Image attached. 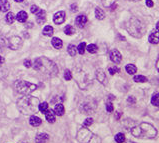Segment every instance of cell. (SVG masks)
I'll return each mask as SVG.
<instances>
[{"label": "cell", "instance_id": "obj_26", "mask_svg": "<svg viewBox=\"0 0 159 143\" xmlns=\"http://www.w3.org/2000/svg\"><path fill=\"white\" fill-rule=\"evenodd\" d=\"M14 20H15V16H14V14L12 12H8L6 14V17H5L6 23H8V24H12V23L14 22Z\"/></svg>", "mask_w": 159, "mask_h": 143}, {"label": "cell", "instance_id": "obj_43", "mask_svg": "<svg viewBox=\"0 0 159 143\" xmlns=\"http://www.w3.org/2000/svg\"><path fill=\"white\" fill-rule=\"evenodd\" d=\"M4 62H5V59H4V57H2V56L0 55V67H1V65L3 64Z\"/></svg>", "mask_w": 159, "mask_h": 143}, {"label": "cell", "instance_id": "obj_32", "mask_svg": "<svg viewBox=\"0 0 159 143\" xmlns=\"http://www.w3.org/2000/svg\"><path fill=\"white\" fill-rule=\"evenodd\" d=\"M97 46L95 45V44H89V45L87 46V51L89 53H92V54H94V53L97 52Z\"/></svg>", "mask_w": 159, "mask_h": 143}, {"label": "cell", "instance_id": "obj_1", "mask_svg": "<svg viewBox=\"0 0 159 143\" xmlns=\"http://www.w3.org/2000/svg\"><path fill=\"white\" fill-rule=\"evenodd\" d=\"M39 104H40V101L38 98L28 95L20 98L17 101L18 109L25 115H33L34 113H36L39 110Z\"/></svg>", "mask_w": 159, "mask_h": 143}, {"label": "cell", "instance_id": "obj_46", "mask_svg": "<svg viewBox=\"0 0 159 143\" xmlns=\"http://www.w3.org/2000/svg\"><path fill=\"white\" fill-rule=\"evenodd\" d=\"M120 115H121L120 112H117V114H116V119H119V117H120Z\"/></svg>", "mask_w": 159, "mask_h": 143}, {"label": "cell", "instance_id": "obj_16", "mask_svg": "<svg viewBox=\"0 0 159 143\" xmlns=\"http://www.w3.org/2000/svg\"><path fill=\"white\" fill-rule=\"evenodd\" d=\"M10 9V3L8 0H0V11L1 12H6Z\"/></svg>", "mask_w": 159, "mask_h": 143}, {"label": "cell", "instance_id": "obj_31", "mask_svg": "<svg viewBox=\"0 0 159 143\" xmlns=\"http://www.w3.org/2000/svg\"><path fill=\"white\" fill-rule=\"evenodd\" d=\"M39 111L42 112V113H45L46 111L48 110V103L46 102H42L39 104Z\"/></svg>", "mask_w": 159, "mask_h": 143}, {"label": "cell", "instance_id": "obj_22", "mask_svg": "<svg viewBox=\"0 0 159 143\" xmlns=\"http://www.w3.org/2000/svg\"><path fill=\"white\" fill-rule=\"evenodd\" d=\"M53 32H54V29L50 25H46L43 29V35H45V36H52Z\"/></svg>", "mask_w": 159, "mask_h": 143}, {"label": "cell", "instance_id": "obj_25", "mask_svg": "<svg viewBox=\"0 0 159 143\" xmlns=\"http://www.w3.org/2000/svg\"><path fill=\"white\" fill-rule=\"evenodd\" d=\"M151 104L154 105V106L159 107V93H154L152 95V98H151Z\"/></svg>", "mask_w": 159, "mask_h": 143}, {"label": "cell", "instance_id": "obj_30", "mask_svg": "<svg viewBox=\"0 0 159 143\" xmlns=\"http://www.w3.org/2000/svg\"><path fill=\"white\" fill-rule=\"evenodd\" d=\"M85 49H86V43L85 42H82V43L79 44L78 47H77V52H78L79 54H84Z\"/></svg>", "mask_w": 159, "mask_h": 143}, {"label": "cell", "instance_id": "obj_41", "mask_svg": "<svg viewBox=\"0 0 159 143\" xmlns=\"http://www.w3.org/2000/svg\"><path fill=\"white\" fill-rule=\"evenodd\" d=\"M70 8H71L72 12H76L77 9H78V6H77V4H76V3H73V4H71V6H70Z\"/></svg>", "mask_w": 159, "mask_h": 143}, {"label": "cell", "instance_id": "obj_10", "mask_svg": "<svg viewBox=\"0 0 159 143\" xmlns=\"http://www.w3.org/2000/svg\"><path fill=\"white\" fill-rule=\"evenodd\" d=\"M36 21L38 24H43L46 21V12L43 9H39L38 12L36 13Z\"/></svg>", "mask_w": 159, "mask_h": 143}, {"label": "cell", "instance_id": "obj_3", "mask_svg": "<svg viewBox=\"0 0 159 143\" xmlns=\"http://www.w3.org/2000/svg\"><path fill=\"white\" fill-rule=\"evenodd\" d=\"M131 134L134 137L141 139H153L157 135V129L150 123H140L131 128Z\"/></svg>", "mask_w": 159, "mask_h": 143}, {"label": "cell", "instance_id": "obj_37", "mask_svg": "<svg viewBox=\"0 0 159 143\" xmlns=\"http://www.w3.org/2000/svg\"><path fill=\"white\" fill-rule=\"evenodd\" d=\"M113 105H112V103L111 102H107L106 103V110H107V112H109V113H110V112H112L113 111Z\"/></svg>", "mask_w": 159, "mask_h": 143}, {"label": "cell", "instance_id": "obj_18", "mask_svg": "<svg viewBox=\"0 0 159 143\" xmlns=\"http://www.w3.org/2000/svg\"><path fill=\"white\" fill-rule=\"evenodd\" d=\"M27 13L25 12V11H20V12H18V14L16 15V19H17V21H19L20 23H24L25 21L27 20Z\"/></svg>", "mask_w": 159, "mask_h": 143}, {"label": "cell", "instance_id": "obj_17", "mask_svg": "<svg viewBox=\"0 0 159 143\" xmlns=\"http://www.w3.org/2000/svg\"><path fill=\"white\" fill-rule=\"evenodd\" d=\"M29 123L31 124L32 126H34V127H37V126L41 125L42 121H41V119L39 118V117L35 116V115H32L29 119Z\"/></svg>", "mask_w": 159, "mask_h": 143}, {"label": "cell", "instance_id": "obj_7", "mask_svg": "<svg viewBox=\"0 0 159 143\" xmlns=\"http://www.w3.org/2000/svg\"><path fill=\"white\" fill-rule=\"evenodd\" d=\"M22 46V39L18 36H12L8 39V47L12 50H18Z\"/></svg>", "mask_w": 159, "mask_h": 143}, {"label": "cell", "instance_id": "obj_38", "mask_svg": "<svg viewBox=\"0 0 159 143\" xmlns=\"http://www.w3.org/2000/svg\"><path fill=\"white\" fill-rule=\"evenodd\" d=\"M24 65H25V67H26V68H30V67L32 66V63H31L30 60L26 59V60H24Z\"/></svg>", "mask_w": 159, "mask_h": 143}, {"label": "cell", "instance_id": "obj_13", "mask_svg": "<svg viewBox=\"0 0 159 143\" xmlns=\"http://www.w3.org/2000/svg\"><path fill=\"white\" fill-rule=\"evenodd\" d=\"M96 78L98 79V81L102 84H106V81H107V78H106V75H105L104 71L102 69H98L96 71Z\"/></svg>", "mask_w": 159, "mask_h": 143}, {"label": "cell", "instance_id": "obj_40", "mask_svg": "<svg viewBox=\"0 0 159 143\" xmlns=\"http://www.w3.org/2000/svg\"><path fill=\"white\" fill-rule=\"evenodd\" d=\"M127 102L130 103V104H134V103L136 102V100H135V98L133 97V96H129L127 99Z\"/></svg>", "mask_w": 159, "mask_h": 143}, {"label": "cell", "instance_id": "obj_39", "mask_svg": "<svg viewBox=\"0 0 159 143\" xmlns=\"http://www.w3.org/2000/svg\"><path fill=\"white\" fill-rule=\"evenodd\" d=\"M38 10H39L38 6H36V5H32V6H31V12H32V13L36 14L37 12H38Z\"/></svg>", "mask_w": 159, "mask_h": 143}, {"label": "cell", "instance_id": "obj_5", "mask_svg": "<svg viewBox=\"0 0 159 143\" xmlns=\"http://www.w3.org/2000/svg\"><path fill=\"white\" fill-rule=\"evenodd\" d=\"M14 87H15L16 91L18 93L22 95H28L30 93H32L37 89V85H35L33 83H30V82L24 81V80H17L14 84Z\"/></svg>", "mask_w": 159, "mask_h": 143}, {"label": "cell", "instance_id": "obj_15", "mask_svg": "<svg viewBox=\"0 0 159 143\" xmlns=\"http://www.w3.org/2000/svg\"><path fill=\"white\" fill-rule=\"evenodd\" d=\"M48 139H49L48 134H46V133H39L36 136L35 141H36V143H46L48 141Z\"/></svg>", "mask_w": 159, "mask_h": 143}, {"label": "cell", "instance_id": "obj_48", "mask_svg": "<svg viewBox=\"0 0 159 143\" xmlns=\"http://www.w3.org/2000/svg\"><path fill=\"white\" fill-rule=\"evenodd\" d=\"M14 1H16V2H22V1H24V0H14Z\"/></svg>", "mask_w": 159, "mask_h": 143}, {"label": "cell", "instance_id": "obj_12", "mask_svg": "<svg viewBox=\"0 0 159 143\" xmlns=\"http://www.w3.org/2000/svg\"><path fill=\"white\" fill-rule=\"evenodd\" d=\"M148 40L151 44H158L159 43V32L157 30L151 32V34L149 35Z\"/></svg>", "mask_w": 159, "mask_h": 143}, {"label": "cell", "instance_id": "obj_49", "mask_svg": "<svg viewBox=\"0 0 159 143\" xmlns=\"http://www.w3.org/2000/svg\"><path fill=\"white\" fill-rule=\"evenodd\" d=\"M126 143H135V142H133V141H130V140H129V141H126Z\"/></svg>", "mask_w": 159, "mask_h": 143}, {"label": "cell", "instance_id": "obj_9", "mask_svg": "<svg viewBox=\"0 0 159 143\" xmlns=\"http://www.w3.org/2000/svg\"><path fill=\"white\" fill-rule=\"evenodd\" d=\"M65 16H66V14L64 11H58L53 16V21L55 24H62L65 21Z\"/></svg>", "mask_w": 159, "mask_h": 143}, {"label": "cell", "instance_id": "obj_23", "mask_svg": "<svg viewBox=\"0 0 159 143\" xmlns=\"http://www.w3.org/2000/svg\"><path fill=\"white\" fill-rule=\"evenodd\" d=\"M125 70L127 71V73H128V74L133 75L134 73H136L137 68H136V66H135V65H133V64H128V65H126V66H125Z\"/></svg>", "mask_w": 159, "mask_h": 143}, {"label": "cell", "instance_id": "obj_2", "mask_svg": "<svg viewBox=\"0 0 159 143\" xmlns=\"http://www.w3.org/2000/svg\"><path fill=\"white\" fill-rule=\"evenodd\" d=\"M33 68L47 76H55L58 73L57 66L54 62L46 57H39L34 60Z\"/></svg>", "mask_w": 159, "mask_h": 143}, {"label": "cell", "instance_id": "obj_34", "mask_svg": "<svg viewBox=\"0 0 159 143\" xmlns=\"http://www.w3.org/2000/svg\"><path fill=\"white\" fill-rule=\"evenodd\" d=\"M108 71H109V73H110L111 75H114L115 73H118L120 70H119V68H118L117 66H113V67H109Z\"/></svg>", "mask_w": 159, "mask_h": 143}, {"label": "cell", "instance_id": "obj_21", "mask_svg": "<svg viewBox=\"0 0 159 143\" xmlns=\"http://www.w3.org/2000/svg\"><path fill=\"white\" fill-rule=\"evenodd\" d=\"M95 16H96V18L98 20H102V19H104V17H105V12L101 8L97 7V8L95 9Z\"/></svg>", "mask_w": 159, "mask_h": 143}, {"label": "cell", "instance_id": "obj_8", "mask_svg": "<svg viewBox=\"0 0 159 143\" xmlns=\"http://www.w3.org/2000/svg\"><path fill=\"white\" fill-rule=\"evenodd\" d=\"M109 57H110L111 61L114 62L115 64H119V63L122 61V56H121L120 52H119L117 49H112L110 52H109Z\"/></svg>", "mask_w": 159, "mask_h": 143}, {"label": "cell", "instance_id": "obj_28", "mask_svg": "<svg viewBox=\"0 0 159 143\" xmlns=\"http://www.w3.org/2000/svg\"><path fill=\"white\" fill-rule=\"evenodd\" d=\"M114 139L117 143H123L125 142V135L123 133H117L114 137Z\"/></svg>", "mask_w": 159, "mask_h": 143}, {"label": "cell", "instance_id": "obj_24", "mask_svg": "<svg viewBox=\"0 0 159 143\" xmlns=\"http://www.w3.org/2000/svg\"><path fill=\"white\" fill-rule=\"evenodd\" d=\"M67 51H68L70 56H75L77 53V47L74 46L73 44H69L68 47H67Z\"/></svg>", "mask_w": 159, "mask_h": 143}, {"label": "cell", "instance_id": "obj_6", "mask_svg": "<svg viewBox=\"0 0 159 143\" xmlns=\"http://www.w3.org/2000/svg\"><path fill=\"white\" fill-rule=\"evenodd\" d=\"M77 140L80 143H90L94 140H98V138L84 126V127L79 128L78 132H77Z\"/></svg>", "mask_w": 159, "mask_h": 143}, {"label": "cell", "instance_id": "obj_35", "mask_svg": "<svg viewBox=\"0 0 159 143\" xmlns=\"http://www.w3.org/2000/svg\"><path fill=\"white\" fill-rule=\"evenodd\" d=\"M64 78H65V80H67V81H69L70 79L72 78V74H71V72H70L69 70H65V72H64Z\"/></svg>", "mask_w": 159, "mask_h": 143}, {"label": "cell", "instance_id": "obj_42", "mask_svg": "<svg viewBox=\"0 0 159 143\" xmlns=\"http://www.w3.org/2000/svg\"><path fill=\"white\" fill-rule=\"evenodd\" d=\"M153 5H154V3H153L152 0H146V6H148V7H152Z\"/></svg>", "mask_w": 159, "mask_h": 143}, {"label": "cell", "instance_id": "obj_11", "mask_svg": "<svg viewBox=\"0 0 159 143\" xmlns=\"http://www.w3.org/2000/svg\"><path fill=\"white\" fill-rule=\"evenodd\" d=\"M87 21H88V19L85 15H79L78 17H76V19H75V24L77 25V27L83 28L86 25Z\"/></svg>", "mask_w": 159, "mask_h": 143}, {"label": "cell", "instance_id": "obj_20", "mask_svg": "<svg viewBox=\"0 0 159 143\" xmlns=\"http://www.w3.org/2000/svg\"><path fill=\"white\" fill-rule=\"evenodd\" d=\"M54 112H55L56 115H58V116H62L63 114H64V112H65L64 106H63L62 104H57V105H56V106H55Z\"/></svg>", "mask_w": 159, "mask_h": 143}, {"label": "cell", "instance_id": "obj_36", "mask_svg": "<svg viewBox=\"0 0 159 143\" xmlns=\"http://www.w3.org/2000/svg\"><path fill=\"white\" fill-rule=\"evenodd\" d=\"M92 123H93V119L87 118V119H85V121H84V126H85V127H88V126L92 125Z\"/></svg>", "mask_w": 159, "mask_h": 143}, {"label": "cell", "instance_id": "obj_29", "mask_svg": "<svg viewBox=\"0 0 159 143\" xmlns=\"http://www.w3.org/2000/svg\"><path fill=\"white\" fill-rule=\"evenodd\" d=\"M64 33L66 35H72L75 33V29L72 25H67L66 27L64 28Z\"/></svg>", "mask_w": 159, "mask_h": 143}, {"label": "cell", "instance_id": "obj_27", "mask_svg": "<svg viewBox=\"0 0 159 143\" xmlns=\"http://www.w3.org/2000/svg\"><path fill=\"white\" fill-rule=\"evenodd\" d=\"M133 80L135 82H139V83H143V82H146L148 79H147V77L143 76V75H135L134 77H133Z\"/></svg>", "mask_w": 159, "mask_h": 143}, {"label": "cell", "instance_id": "obj_14", "mask_svg": "<svg viewBox=\"0 0 159 143\" xmlns=\"http://www.w3.org/2000/svg\"><path fill=\"white\" fill-rule=\"evenodd\" d=\"M45 117L46 120L48 121L49 123H54L55 122V112L54 110L52 109H48L47 111L45 112Z\"/></svg>", "mask_w": 159, "mask_h": 143}, {"label": "cell", "instance_id": "obj_19", "mask_svg": "<svg viewBox=\"0 0 159 143\" xmlns=\"http://www.w3.org/2000/svg\"><path fill=\"white\" fill-rule=\"evenodd\" d=\"M51 44H52V46L56 49H61L62 48V40L61 39H59L58 37H54V38H52V40H51Z\"/></svg>", "mask_w": 159, "mask_h": 143}, {"label": "cell", "instance_id": "obj_45", "mask_svg": "<svg viewBox=\"0 0 159 143\" xmlns=\"http://www.w3.org/2000/svg\"><path fill=\"white\" fill-rule=\"evenodd\" d=\"M156 68H157V70H158V72H159V57H158V59H157V61H156Z\"/></svg>", "mask_w": 159, "mask_h": 143}, {"label": "cell", "instance_id": "obj_47", "mask_svg": "<svg viewBox=\"0 0 159 143\" xmlns=\"http://www.w3.org/2000/svg\"><path fill=\"white\" fill-rule=\"evenodd\" d=\"M156 30H157V31L159 32V21L157 22V24H156Z\"/></svg>", "mask_w": 159, "mask_h": 143}, {"label": "cell", "instance_id": "obj_33", "mask_svg": "<svg viewBox=\"0 0 159 143\" xmlns=\"http://www.w3.org/2000/svg\"><path fill=\"white\" fill-rule=\"evenodd\" d=\"M101 1L104 7H110L113 5V4H115V2L117 1V0H101Z\"/></svg>", "mask_w": 159, "mask_h": 143}, {"label": "cell", "instance_id": "obj_4", "mask_svg": "<svg viewBox=\"0 0 159 143\" xmlns=\"http://www.w3.org/2000/svg\"><path fill=\"white\" fill-rule=\"evenodd\" d=\"M126 30L128 31L131 36L135 37V38H140L144 35L146 31V26L141 20L137 19L135 17H132L129 19L126 23Z\"/></svg>", "mask_w": 159, "mask_h": 143}, {"label": "cell", "instance_id": "obj_44", "mask_svg": "<svg viewBox=\"0 0 159 143\" xmlns=\"http://www.w3.org/2000/svg\"><path fill=\"white\" fill-rule=\"evenodd\" d=\"M26 27H28V28H32V27H33V23H32V22H30V23H27V24H26Z\"/></svg>", "mask_w": 159, "mask_h": 143}]
</instances>
